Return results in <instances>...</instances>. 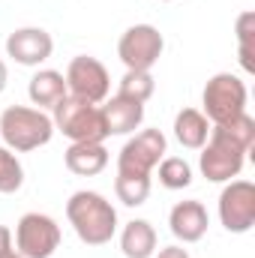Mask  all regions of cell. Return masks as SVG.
Instances as JSON below:
<instances>
[{
    "mask_svg": "<svg viewBox=\"0 0 255 258\" xmlns=\"http://www.w3.org/2000/svg\"><path fill=\"white\" fill-rule=\"evenodd\" d=\"M0 258H24V255H18L15 249H9V252H3V255H0Z\"/></svg>",
    "mask_w": 255,
    "mask_h": 258,
    "instance_id": "484cf974",
    "label": "cell"
},
{
    "mask_svg": "<svg viewBox=\"0 0 255 258\" xmlns=\"http://www.w3.org/2000/svg\"><path fill=\"white\" fill-rule=\"evenodd\" d=\"M246 84L243 78L231 75V72H216L207 84H204V93H201V105H204V117L213 123V126H222V123H231L234 117H240L246 111Z\"/></svg>",
    "mask_w": 255,
    "mask_h": 258,
    "instance_id": "277c9868",
    "label": "cell"
},
{
    "mask_svg": "<svg viewBox=\"0 0 255 258\" xmlns=\"http://www.w3.org/2000/svg\"><path fill=\"white\" fill-rule=\"evenodd\" d=\"M168 141L159 129H141L138 135H132L117 153V171L120 174H150L159 159L165 156Z\"/></svg>",
    "mask_w": 255,
    "mask_h": 258,
    "instance_id": "ba28073f",
    "label": "cell"
},
{
    "mask_svg": "<svg viewBox=\"0 0 255 258\" xmlns=\"http://www.w3.org/2000/svg\"><path fill=\"white\" fill-rule=\"evenodd\" d=\"M159 183L165 189H186L192 183V165L180 156H162L159 159Z\"/></svg>",
    "mask_w": 255,
    "mask_h": 258,
    "instance_id": "ffe728a7",
    "label": "cell"
},
{
    "mask_svg": "<svg viewBox=\"0 0 255 258\" xmlns=\"http://www.w3.org/2000/svg\"><path fill=\"white\" fill-rule=\"evenodd\" d=\"M60 246V225L48 213H24L15 225V252L24 258H51Z\"/></svg>",
    "mask_w": 255,
    "mask_h": 258,
    "instance_id": "8992f818",
    "label": "cell"
},
{
    "mask_svg": "<svg viewBox=\"0 0 255 258\" xmlns=\"http://www.w3.org/2000/svg\"><path fill=\"white\" fill-rule=\"evenodd\" d=\"M51 135H54V123L42 108L9 105L0 114V138L12 153H30L36 147H45Z\"/></svg>",
    "mask_w": 255,
    "mask_h": 258,
    "instance_id": "3957f363",
    "label": "cell"
},
{
    "mask_svg": "<svg viewBox=\"0 0 255 258\" xmlns=\"http://www.w3.org/2000/svg\"><path fill=\"white\" fill-rule=\"evenodd\" d=\"M21 183H24V168H21L18 156H15L9 147L0 144V192L3 195L18 192Z\"/></svg>",
    "mask_w": 255,
    "mask_h": 258,
    "instance_id": "44dd1931",
    "label": "cell"
},
{
    "mask_svg": "<svg viewBox=\"0 0 255 258\" xmlns=\"http://www.w3.org/2000/svg\"><path fill=\"white\" fill-rule=\"evenodd\" d=\"M252 33H255V12H243V15L237 18V42H240V66H243L246 72H255Z\"/></svg>",
    "mask_w": 255,
    "mask_h": 258,
    "instance_id": "7402d4cb",
    "label": "cell"
},
{
    "mask_svg": "<svg viewBox=\"0 0 255 258\" xmlns=\"http://www.w3.org/2000/svg\"><path fill=\"white\" fill-rule=\"evenodd\" d=\"M219 222L231 234H246L255 225V186L249 180H228L219 192Z\"/></svg>",
    "mask_w": 255,
    "mask_h": 258,
    "instance_id": "30bf717a",
    "label": "cell"
},
{
    "mask_svg": "<svg viewBox=\"0 0 255 258\" xmlns=\"http://www.w3.org/2000/svg\"><path fill=\"white\" fill-rule=\"evenodd\" d=\"M9 249H12V231L6 225H0V255L9 252Z\"/></svg>",
    "mask_w": 255,
    "mask_h": 258,
    "instance_id": "cb8c5ba5",
    "label": "cell"
},
{
    "mask_svg": "<svg viewBox=\"0 0 255 258\" xmlns=\"http://www.w3.org/2000/svg\"><path fill=\"white\" fill-rule=\"evenodd\" d=\"M66 90L69 96L81 99V102H105L108 93H111V78H108V69L99 63L96 57H87V54H78L72 57L66 66Z\"/></svg>",
    "mask_w": 255,
    "mask_h": 258,
    "instance_id": "52a82bcc",
    "label": "cell"
},
{
    "mask_svg": "<svg viewBox=\"0 0 255 258\" xmlns=\"http://www.w3.org/2000/svg\"><path fill=\"white\" fill-rule=\"evenodd\" d=\"M51 123L54 132H63L72 144L78 141H105V120H102V108L93 102H81L75 96H63L54 108H51Z\"/></svg>",
    "mask_w": 255,
    "mask_h": 258,
    "instance_id": "5b68a950",
    "label": "cell"
},
{
    "mask_svg": "<svg viewBox=\"0 0 255 258\" xmlns=\"http://www.w3.org/2000/svg\"><path fill=\"white\" fill-rule=\"evenodd\" d=\"M120 249L126 258H153L156 252V228L147 219H132L120 231Z\"/></svg>",
    "mask_w": 255,
    "mask_h": 258,
    "instance_id": "2e32d148",
    "label": "cell"
},
{
    "mask_svg": "<svg viewBox=\"0 0 255 258\" xmlns=\"http://www.w3.org/2000/svg\"><path fill=\"white\" fill-rule=\"evenodd\" d=\"M114 192L126 207H141L150 195V174H120L114 177Z\"/></svg>",
    "mask_w": 255,
    "mask_h": 258,
    "instance_id": "ac0fdd59",
    "label": "cell"
},
{
    "mask_svg": "<svg viewBox=\"0 0 255 258\" xmlns=\"http://www.w3.org/2000/svg\"><path fill=\"white\" fill-rule=\"evenodd\" d=\"M207 225H210V219H207V207L201 204V201H177L174 207H171V213H168V228H171V234L180 240V243H198L204 234H207Z\"/></svg>",
    "mask_w": 255,
    "mask_h": 258,
    "instance_id": "7c38bea8",
    "label": "cell"
},
{
    "mask_svg": "<svg viewBox=\"0 0 255 258\" xmlns=\"http://www.w3.org/2000/svg\"><path fill=\"white\" fill-rule=\"evenodd\" d=\"M165 39L153 24H132L117 42V57L123 60L126 69H144L150 72V66L162 57Z\"/></svg>",
    "mask_w": 255,
    "mask_h": 258,
    "instance_id": "9c48e42d",
    "label": "cell"
},
{
    "mask_svg": "<svg viewBox=\"0 0 255 258\" xmlns=\"http://www.w3.org/2000/svg\"><path fill=\"white\" fill-rule=\"evenodd\" d=\"M66 219L87 246H105L117 231V210L105 195L93 189H81L66 201Z\"/></svg>",
    "mask_w": 255,
    "mask_h": 258,
    "instance_id": "7a4b0ae2",
    "label": "cell"
},
{
    "mask_svg": "<svg viewBox=\"0 0 255 258\" xmlns=\"http://www.w3.org/2000/svg\"><path fill=\"white\" fill-rule=\"evenodd\" d=\"M99 108H102V120H105L108 135H129L144 120V105L135 99H126V96H111Z\"/></svg>",
    "mask_w": 255,
    "mask_h": 258,
    "instance_id": "4fadbf2b",
    "label": "cell"
},
{
    "mask_svg": "<svg viewBox=\"0 0 255 258\" xmlns=\"http://www.w3.org/2000/svg\"><path fill=\"white\" fill-rule=\"evenodd\" d=\"M255 144V120L243 111L231 123L210 126V135L201 147L198 168L210 183H228L243 171L246 153Z\"/></svg>",
    "mask_w": 255,
    "mask_h": 258,
    "instance_id": "6da1fadb",
    "label": "cell"
},
{
    "mask_svg": "<svg viewBox=\"0 0 255 258\" xmlns=\"http://www.w3.org/2000/svg\"><path fill=\"white\" fill-rule=\"evenodd\" d=\"M66 168L78 177H93L99 171H105L108 165V150L102 141H78V144H69L63 153Z\"/></svg>",
    "mask_w": 255,
    "mask_h": 258,
    "instance_id": "5bb4252c",
    "label": "cell"
},
{
    "mask_svg": "<svg viewBox=\"0 0 255 258\" xmlns=\"http://www.w3.org/2000/svg\"><path fill=\"white\" fill-rule=\"evenodd\" d=\"M153 90H156V81H153L150 72H144V69H126V75L120 78L117 96H126V99H135V102L144 105L153 96Z\"/></svg>",
    "mask_w": 255,
    "mask_h": 258,
    "instance_id": "d6986e66",
    "label": "cell"
},
{
    "mask_svg": "<svg viewBox=\"0 0 255 258\" xmlns=\"http://www.w3.org/2000/svg\"><path fill=\"white\" fill-rule=\"evenodd\" d=\"M156 258H189V252H186L183 246H162Z\"/></svg>",
    "mask_w": 255,
    "mask_h": 258,
    "instance_id": "603a6c76",
    "label": "cell"
},
{
    "mask_svg": "<svg viewBox=\"0 0 255 258\" xmlns=\"http://www.w3.org/2000/svg\"><path fill=\"white\" fill-rule=\"evenodd\" d=\"M6 81H9V72H6V63L0 60V93L6 90Z\"/></svg>",
    "mask_w": 255,
    "mask_h": 258,
    "instance_id": "d4e9b609",
    "label": "cell"
},
{
    "mask_svg": "<svg viewBox=\"0 0 255 258\" xmlns=\"http://www.w3.org/2000/svg\"><path fill=\"white\" fill-rule=\"evenodd\" d=\"M27 96H30V102L36 105V108H54L63 96H69V90H66V78L63 72H57V69H39L33 78H30V84H27Z\"/></svg>",
    "mask_w": 255,
    "mask_h": 258,
    "instance_id": "9a60e30c",
    "label": "cell"
},
{
    "mask_svg": "<svg viewBox=\"0 0 255 258\" xmlns=\"http://www.w3.org/2000/svg\"><path fill=\"white\" fill-rule=\"evenodd\" d=\"M54 51V39L42 27H18L6 36V54L18 66H39Z\"/></svg>",
    "mask_w": 255,
    "mask_h": 258,
    "instance_id": "8fae6325",
    "label": "cell"
},
{
    "mask_svg": "<svg viewBox=\"0 0 255 258\" xmlns=\"http://www.w3.org/2000/svg\"><path fill=\"white\" fill-rule=\"evenodd\" d=\"M210 135V120L198 111V108H183L174 117V138L180 141V147L186 150H201L204 141Z\"/></svg>",
    "mask_w": 255,
    "mask_h": 258,
    "instance_id": "e0dca14e",
    "label": "cell"
}]
</instances>
